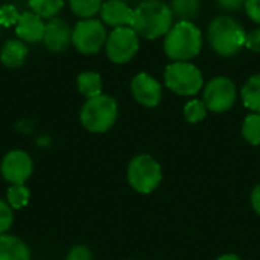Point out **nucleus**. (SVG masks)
<instances>
[{
    "label": "nucleus",
    "instance_id": "1",
    "mask_svg": "<svg viewBox=\"0 0 260 260\" xmlns=\"http://www.w3.org/2000/svg\"><path fill=\"white\" fill-rule=\"evenodd\" d=\"M174 26V12L169 5L160 0H145L133 12L129 27L146 40H155L166 35Z\"/></svg>",
    "mask_w": 260,
    "mask_h": 260
},
{
    "label": "nucleus",
    "instance_id": "2",
    "mask_svg": "<svg viewBox=\"0 0 260 260\" xmlns=\"http://www.w3.org/2000/svg\"><path fill=\"white\" fill-rule=\"evenodd\" d=\"M201 30L192 21H178L165 35L163 49L174 62H187L201 52Z\"/></svg>",
    "mask_w": 260,
    "mask_h": 260
},
{
    "label": "nucleus",
    "instance_id": "3",
    "mask_svg": "<svg viewBox=\"0 0 260 260\" xmlns=\"http://www.w3.org/2000/svg\"><path fill=\"white\" fill-rule=\"evenodd\" d=\"M247 32L239 21L229 15H219L209 24V41L221 56H233L245 47Z\"/></svg>",
    "mask_w": 260,
    "mask_h": 260
},
{
    "label": "nucleus",
    "instance_id": "4",
    "mask_svg": "<svg viewBox=\"0 0 260 260\" xmlns=\"http://www.w3.org/2000/svg\"><path fill=\"white\" fill-rule=\"evenodd\" d=\"M81 123L91 133L108 131L117 119V102L108 94H99L88 99L79 114Z\"/></svg>",
    "mask_w": 260,
    "mask_h": 260
},
{
    "label": "nucleus",
    "instance_id": "5",
    "mask_svg": "<svg viewBox=\"0 0 260 260\" xmlns=\"http://www.w3.org/2000/svg\"><path fill=\"white\" fill-rule=\"evenodd\" d=\"M165 84L180 96H193L201 90L204 79L197 66L190 62H172L165 70Z\"/></svg>",
    "mask_w": 260,
    "mask_h": 260
},
{
    "label": "nucleus",
    "instance_id": "6",
    "mask_svg": "<svg viewBox=\"0 0 260 260\" xmlns=\"http://www.w3.org/2000/svg\"><path fill=\"white\" fill-rule=\"evenodd\" d=\"M128 181L140 193H151L161 183V168L148 154L134 157L128 165Z\"/></svg>",
    "mask_w": 260,
    "mask_h": 260
},
{
    "label": "nucleus",
    "instance_id": "7",
    "mask_svg": "<svg viewBox=\"0 0 260 260\" xmlns=\"http://www.w3.org/2000/svg\"><path fill=\"white\" fill-rule=\"evenodd\" d=\"M107 38L108 35L104 23L94 18L78 21L72 30V44L78 52L84 55L98 53L105 46Z\"/></svg>",
    "mask_w": 260,
    "mask_h": 260
},
{
    "label": "nucleus",
    "instance_id": "8",
    "mask_svg": "<svg viewBox=\"0 0 260 260\" xmlns=\"http://www.w3.org/2000/svg\"><path fill=\"white\" fill-rule=\"evenodd\" d=\"M139 49H140L139 35L129 26L113 29V32L108 35L105 43L107 56L114 64L129 62L137 55Z\"/></svg>",
    "mask_w": 260,
    "mask_h": 260
},
{
    "label": "nucleus",
    "instance_id": "9",
    "mask_svg": "<svg viewBox=\"0 0 260 260\" xmlns=\"http://www.w3.org/2000/svg\"><path fill=\"white\" fill-rule=\"evenodd\" d=\"M207 110L213 113H224L236 102V85L225 76L213 78L204 90V101Z\"/></svg>",
    "mask_w": 260,
    "mask_h": 260
},
{
    "label": "nucleus",
    "instance_id": "10",
    "mask_svg": "<svg viewBox=\"0 0 260 260\" xmlns=\"http://www.w3.org/2000/svg\"><path fill=\"white\" fill-rule=\"evenodd\" d=\"M34 163L27 152L21 149L9 151L0 165V172L6 181L11 184H24L32 175Z\"/></svg>",
    "mask_w": 260,
    "mask_h": 260
},
{
    "label": "nucleus",
    "instance_id": "11",
    "mask_svg": "<svg viewBox=\"0 0 260 260\" xmlns=\"http://www.w3.org/2000/svg\"><path fill=\"white\" fill-rule=\"evenodd\" d=\"M131 93L134 99L145 107H157L161 101L160 82L148 73H139L131 81Z\"/></svg>",
    "mask_w": 260,
    "mask_h": 260
},
{
    "label": "nucleus",
    "instance_id": "12",
    "mask_svg": "<svg viewBox=\"0 0 260 260\" xmlns=\"http://www.w3.org/2000/svg\"><path fill=\"white\" fill-rule=\"evenodd\" d=\"M43 43L47 50L53 53H61L72 44V29L69 23L62 18L53 17L46 23V30Z\"/></svg>",
    "mask_w": 260,
    "mask_h": 260
},
{
    "label": "nucleus",
    "instance_id": "13",
    "mask_svg": "<svg viewBox=\"0 0 260 260\" xmlns=\"http://www.w3.org/2000/svg\"><path fill=\"white\" fill-rule=\"evenodd\" d=\"M99 12H101V18L104 24L111 26L113 29H117V27H126L131 24L134 9L122 0H107L104 2Z\"/></svg>",
    "mask_w": 260,
    "mask_h": 260
},
{
    "label": "nucleus",
    "instance_id": "14",
    "mask_svg": "<svg viewBox=\"0 0 260 260\" xmlns=\"http://www.w3.org/2000/svg\"><path fill=\"white\" fill-rule=\"evenodd\" d=\"M44 30H46V23L38 14H35L34 11H23L20 14V18L15 24V32L21 41L26 43L43 41Z\"/></svg>",
    "mask_w": 260,
    "mask_h": 260
},
{
    "label": "nucleus",
    "instance_id": "15",
    "mask_svg": "<svg viewBox=\"0 0 260 260\" xmlns=\"http://www.w3.org/2000/svg\"><path fill=\"white\" fill-rule=\"evenodd\" d=\"M0 260H30V250L17 236L0 235Z\"/></svg>",
    "mask_w": 260,
    "mask_h": 260
},
{
    "label": "nucleus",
    "instance_id": "16",
    "mask_svg": "<svg viewBox=\"0 0 260 260\" xmlns=\"http://www.w3.org/2000/svg\"><path fill=\"white\" fill-rule=\"evenodd\" d=\"M26 58L27 47L21 40H8L0 50V62L9 69H17L23 66Z\"/></svg>",
    "mask_w": 260,
    "mask_h": 260
},
{
    "label": "nucleus",
    "instance_id": "17",
    "mask_svg": "<svg viewBox=\"0 0 260 260\" xmlns=\"http://www.w3.org/2000/svg\"><path fill=\"white\" fill-rule=\"evenodd\" d=\"M78 90L85 98L91 99L102 94V78L96 72H84L76 79Z\"/></svg>",
    "mask_w": 260,
    "mask_h": 260
},
{
    "label": "nucleus",
    "instance_id": "18",
    "mask_svg": "<svg viewBox=\"0 0 260 260\" xmlns=\"http://www.w3.org/2000/svg\"><path fill=\"white\" fill-rule=\"evenodd\" d=\"M242 101L247 108L260 114V73L251 76L242 87Z\"/></svg>",
    "mask_w": 260,
    "mask_h": 260
},
{
    "label": "nucleus",
    "instance_id": "19",
    "mask_svg": "<svg viewBox=\"0 0 260 260\" xmlns=\"http://www.w3.org/2000/svg\"><path fill=\"white\" fill-rule=\"evenodd\" d=\"M171 9L180 21H192L200 15V0H171Z\"/></svg>",
    "mask_w": 260,
    "mask_h": 260
},
{
    "label": "nucleus",
    "instance_id": "20",
    "mask_svg": "<svg viewBox=\"0 0 260 260\" xmlns=\"http://www.w3.org/2000/svg\"><path fill=\"white\" fill-rule=\"evenodd\" d=\"M102 0H69V6L75 15L85 18H93L102 8Z\"/></svg>",
    "mask_w": 260,
    "mask_h": 260
},
{
    "label": "nucleus",
    "instance_id": "21",
    "mask_svg": "<svg viewBox=\"0 0 260 260\" xmlns=\"http://www.w3.org/2000/svg\"><path fill=\"white\" fill-rule=\"evenodd\" d=\"M64 6V0H29V8L41 18H53Z\"/></svg>",
    "mask_w": 260,
    "mask_h": 260
},
{
    "label": "nucleus",
    "instance_id": "22",
    "mask_svg": "<svg viewBox=\"0 0 260 260\" xmlns=\"http://www.w3.org/2000/svg\"><path fill=\"white\" fill-rule=\"evenodd\" d=\"M29 198H30V192L24 184H12L6 192L8 204L15 210L23 209L24 206H27Z\"/></svg>",
    "mask_w": 260,
    "mask_h": 260
},
{
    "label": "nucleus",
    "instance_id": "23",
    "mask_svg": "<svg viewBox=\"0 0 260 260\" xmlns=\"http://www.w3.org/2000/svg\"><path fill=\"white\" fill-rule=\"evenodd\" d=\"M242 136L251 145H260V114L253 113L245 117L242 125Z\"/></svg>",
    "mask_w": 260,
    "mask_h": 260
},
{
    "label": "nucleus",
    "instance_id": "24",
    "mask_svg": "<svg viewBox=\"0 0 260 260\" xmlns=\"http://www.w3.org/2000/svg\"><path fill=\"white\" fill-rule=\"evenodd\" d=\"M207 116V107L203 101L193 99L184 105V117L190 123L201 122Z\"/></svg>",
    "mask_w": 260,
    "mask_h": 260
},
{
    "label": "nucleus",
    "instance_id": "25",
    "mask_svg": "<svg viewBox=\"0 0 260 260\" xmlns=\"http://www.w3.org/2000/svg\"><path fill=\"white\" fill-rule=\"evenodd\" d=\"M18 9L14 5H3L0 6V24L3 27H9V26H15L18 18H20Z\"/></svg>",
    "mask_w": 260,
    "mask_h": 260
},
{
    "label": "nucleus",
    "instance_id": "26",
    "mask_svg": "<svg viewBox=\"0 0 260 260\" xmlns=\"http://www.w3.org/2000/svg\"><path fill=\"white\" fill-rule=\"evenodd\" d=\"M12 222H14L12 207L6 201L0 200V235H5L11 229Z\"/></svg>",
    "mask_w": 260,
    "mask_h": 260
},
{
    "label": "nucleus",
    "instance_id": "27",
    "mask_svg": "<svg viewBox=\"0 0 260 260\" xmlns=\"http://www.w3.org/2000/svg\"><path fill=\"white\" fill-rule=\"evenodd\" d=\"M91 259H93L91 251H90L85 245H76V247H73V248L69 251L67 257H66V260H91Z\"/></svg>",
    "mask_w": 260,
    "mask_h": 260
},
{
    "label": "nucleus",
    "instance_id": "28",
    "mask_svg": "<svg viewBox=\"0 0 260 260\" xmlns=\"http://www.w3.org/2000/svg\"><path fill=\"white\" fill-rule=\"evenodd\" d=\"M245 12L254 23L260 24V0H245Z\"/></svg>",
    "mask_w": 260,
    "mask_h": 260
},
{
    "label": "nucleus",
    "instance_id": "29",
    "mask_svg": "<svg viewBox=\"0 0 260 260\" xmlns=\"http://www.w3.org/2000/svg\"><path fill=\"white\" fill-rule=\"evenodd\" d=\"M245 47H248L250 50L253 52H257L260 53V27L259 29H254L251 32L247 34V38H245Z\"/></svg>",
    "mask_w": 260,
    "mask_h": 260
},
{
    "label": "nucleus",
    "instance_id": "30",
    "mask_svg": "<svg viewBox=\"0 0 260 260\" xmlns=\"http://www.w3.org/2000/svg\"><path fill=\"white\" fill-rule=\"evenodd\" d=\"M219 8L227 11H241L245 8V0H216Z\"/></svg>",
    "mask_w": 260,
    "mask_h": 260
},
{
    "label": "nucleus",
    "instance_id": "31",
    "mask_svg": "<svg viewBox=\"0 0 260 260\" xmlns=\"http://www.w3.org/2000/svg\"><path fill=\"white\" fill-rule=\"evenodd\" d=\"M251 204L256 210V213L260 215V184L254 187L253 193H251Z\"/></svg>",
    "mask_w": 260,
    "mask_h": 260
},
{
    "label": "nucleus",
    "instance_id": "32",
    "mask_svg": "<svg viewBox=\"0 0 260 260\" xmlns=\"http://www.w3.org/2000/svg\"><path fill=\"white\" fill-rule=\"evenodd\" d=\"M218 260H241L238 256H235V254H225V256H221Z\"/></svg>",
    "mask_w": 260,
    "mask_h": 260
},
{
    "label": "nucleus",
    "instance_id": "33",
    "mask_svg": "<svg viewBox=\"0 0 260 260\" xmlns=\"http://www.w3.org/2000/svg\"><path fill=\"white\" fill-rule=\"evenodd\" d=\"M122 2H125V3H128V5H129V2H134V0H122Z\"/></svg>",
    "mask_w": 260,
    "mask_h": 260
},
{
    "label": "nucleus",
    "instance_id": "34",
    "mask_svg": "<svg viewBox=\"0 0 260 260\" xmlns=\"http://www.w3.org/2000/svg\"><path fill=\"white\" fill-rule=\"evenodd\" d=\"M2 30H3V26L0 24V34H2Z\"/></svg>",
    "mask_w": 260,
    "mask_h": 260
}]
</instances>
